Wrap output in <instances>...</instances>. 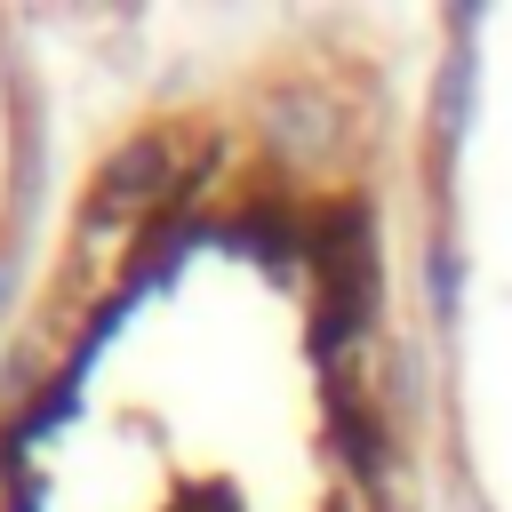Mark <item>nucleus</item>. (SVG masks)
Returning a JSON list of instances; mask_svg holds the SVG:
<instances>
[{"mask_svg": "<svg viewBox=\"0 0 512 512\" xmlns=\"http://www.w3.org/2000/svg\"><path fill=\"white\" fill-rule=\"evenodd\" d=\"M8 296H16V256H0V312H8Z\"/></svg>", "mask_w": 512, "mask_h": 512, "instance_id": "nucleus-4", "label": "nucleus"}, {"mask_svg": "<svg viewBox=\"0 0 512 512\" xmlns=\"http://www.w3.org/2000/svg\"><path fill=\"white\" fill-rule=\"evenodd\" d=\"M464 104H472V64L448 56V72H440V136H448V144L464 136Z\"/></svg>", "mask_w": 512, "mask_h": 512, "instance_id": "nucleus-2", "label": "nucleus"}, {"mask_svg": "<svg viewBox=\"0 0 512 512\" xmlns=\"http://www.w3.org/2000/svg\"><path fill=\"white\" fill-rule=\"evenodd\" d=\"M168 192H176V144H168V136H128V144L104 160V184H96L104 216H144V208L168 200Z\"/></svg>", "mask_w": 512, "mask_h": 512, "instance_id": "nucleus-1", "label": "nucleus"}, {"mask_svg": "<svg viewBox=\"0 0 512 512\" xmlns=\"http://www.w3.org/2000/svg\"><path fill=\"white\" fill-rule=\"evenodd\" d=\"M456 288H464V256L440 240V248H432V312H440V320H456Z\"/></svg>", "mask_w": 512, "mask_h": 512, "instance_id": "nucleus-3", "label": "nucleus"}]
</instances>
